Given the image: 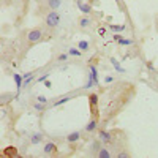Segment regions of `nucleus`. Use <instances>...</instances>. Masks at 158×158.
Returning <instances> with one entry per match:
<instances>
[{
	"label": "nucleus",
	"instance_id": "f257e3e1",
	"mask_svg": "<svg viewBox=\"0 0 158 158\" xmlns=\"http://www.w3.org/2000/svg\"><path fill=\"white\" fill-rule=\"evenodd\" d=\"M59 22H60V15H59L57 11H54V10H52V11L49 13V15L44 18V24L48 25V27H51V29L57 27Z\"/></svg>",
	"mask_w": 158,
	"mask_h": 158
},
{
	"label": "nucleus",
	"instance_id": "f03ea898",
	"mask_svg": "<svg viewBox=\"0 0 158 158\" xmlns=\"http://www.w3.org/2000/svg\"><path fill=\"white\" fill-rule=\"evenodd\" d=\"M43 40V30L41 29H32L29 33H27V41L30 44H35V43H40Z\"/></svg>",
	"mask_w": 158,
	"mask_h": 158
},
{
	"label": "nucleus",
	"instance_id": "7ed1b4c3",
	"mask_svg": "<svg viewBox=\"0 0 158 158\" xmlns=\"http://www.w3.org/2000/svg\"><path fill=\"white\" fill-rule=\"evenodd\" d=\"M13 79H15V84H16V97H19L21 90L24 87V77L19 73H13Z\"/></svg>",
	"mask_w": 158,
	"mask_h": 158
},
{
	"label": "nucleus",
	"instance_id": "20e7f679",
	"mask_svg": "<svg viewBox=\"0 0 158 158\" xmlns=\"http://www.w3.org/2000/svg\"><path fill=\"white\" fill-rule=\"evenodd\" d=\"M43 152H44V155H56L57 153V146L54 142H48V144H44Z\"/></svg>",
	"mask_w": 158,
	"mask_h": 158
},
{
	"label": "nucleus",
	"instance_id": "39448f33",
	"mask_svg": "<svg viewBox=\"0 0 158 158\" xmlns=\"http://www.w3.org/2000/svg\"><path fill=\"white\" fill-rule=\"evenodd\" d=\"M100 141H101V142H104V144H109V142H112V136H111L109 131H106V130H101V131H100Z\"/></svg>",
	"mask_w": 158,
	"mask_h": 158
},
{
	"label": "nucleus",
	"instance_id": "423d86ee",
	"mask_svg": "<svg viewBox=\"0 0 158 158\" xmlns=\"http://www.w3.org/2000/svg\"><path fill=\"white\" fill-rule=\"evenodd\" d=\"M77 8H79L81 13H84V15H90L92 13V5L84 3V2H77Z\"/></svg>",
	"mask_w": 158,
	"mask_h": 158
},
{
	"label": "nucleus",
	"instance_id": "0eeeda50",
	"mask_svg": "<svg viewBox=\"0 0 158 158\" xmlns=\"http://www.w3.org/2000/svg\"><path fill=\"white\" fill-rule=\"evenodd\" d=\"M108 29L111 32H115V33H120V32H125L127 30V25H115V24H109Z\"/></svg>",
	"mask_w": 158,
	"mask_h": 158
},
{
	"label": "nucleus",
	"instance_id": "6e6552de",
	"mask_svg": "<svg viewBox=\"0 0 158 158\" xmlns=\"http://www.w3.org/2000/svg\"><path fill=\"white\" fill-rule=\"evenodd\" d=\"M89 101H90L92 111H95L97 106H98V95H97V94H90V95H89Z\"/></svg>",
	"mask_w": 158,
	"mask_h": 158
},
{
	"label": "nucleus",
	"instance_id": "1a4fd4ad",
	"mask_svg": "<svg viewBox=\"0 0 158 158\" xmlns=\"http://www.w3.org/2000/svg\"><path fill=\"white\" fill-rule=\"evenodd\" d=\"M90 74H92V77H94V81H95V85H98L100 84V79H98V68L95 67V65H90Z\"/></svg>",
	"mask_w": 158,
	"mask_h": 158
},
{
	"label": "nucleus",
	"instance_id": "9d476101",
	"mask_svg": "<svg viewBox=\"0 0 158 158\" xmlns=\"http://www.w3.org/2000/svg\"><path fill=\"white\" fill-rule=\"evenodd\" d=\"M97 127H98L97 118H92V120L85 125V131H87V133H92V131H95V130H97Z\"/></svg>",
	"mask_w": 158,
	"mask_h": 158
},
{
	"label": "nucleus",
	"instance_id": "9b49d317",
	"mask_svg": "<svg viewBox=\"0 0 158 158\" xmlns=\"http://www.w3.org/2000/svg\"><path fill=\"white\" fill-rule=\"evenodd\" d=\"M90 24H92V21H90L89 15L79 19V27H81V29H87V27H90Z\"/></svg>",
	"mask_w": 158,
	"mask_h": 158
},
{
	"label": "nucleus",
	"instance_id": "f8f14e48",
	"mask_svg": "<svg viewBox=\"0 0 158 158\" xmlns=\"http://www.w3.org/2000/svg\"><path fill=\"white\" fill-rule=\"evenodd\" d=\"M2 156H13V158H16V156H19V155H18L16 147H6V150L2 153Z\"/></svg>",
	"mask_w": 158,
	"mask_h": 158
},
{
	"label": "nucleus",
	"instance_id": "ddd939ff",
	"mask_svg": "<svg viewBox=\"0 0 158 158\" xmlns=\"http://www.w3.org/2000/svg\"><path fill=\"white\" fill-rule=\"evenodd\" d=\"M111 63H112V67H114V70H115L117 73H127V71H125V68H122L120 62H118L117 59H111Z\"/></svg>",
	"mask_w": 158,
	"mask_h": 158
},
{
	"label": "nucleus",
	"instance_id": "4468645a",
	"mask_svg": "<svg viewBox=\"0 0 158 158\" xmlns=\"http://www.w3.org/2000/svg\"><path fill=\"white\" fill-rule=\"evenodd\" d=\"M79 138H81V133H79V131H73V133H70V135L67 136V141H68L70 144H73V142L79 141Z\"/></svg>",
	"mask_w": 158,
	"mask_h": 158
},
{
	"label": "nucleus",
	"instance_id": "2eb2a0df",
	"mask_svg": "<svg viewBox=\"0 0 158 158\" xmlns=\"http://www.w3.org/2000/svg\"><path fill=\"white\" fill-rule=\"evenodd\" d=\"M48 6L56 11V10H59L62 6V0H48Z\"/></svg>",
	"mask_w": 158,
	"mask_h": 158
},
{
	"label": "nucleus",
	"instance_id": "dca6fc26",
	"mask_svg": "<svg viewBox=\"0 0 158 158\" xmlns=\"http://www.w3.org/2000/svg\"><path fill=\"white\" fill-rule=\"evenodd\" d=\"M43 138H44V136H43L41 133H33V135H32V138H30V142L35 146V144H40V142H41V141H43Z\"/></svg>",
	"mask_w": 158,
	"mask_h": 158
},
{
	"label": "nucleus",
	"instance_id": "f3484780",
	"mask_svg": "<svg viewBox=\"0 0 158 158\" xmlns=\"http://www.w3.org/2000/svg\"><path fill=\"white\" fill-rule=\"evenodd\" d=\"M97 156H100V158H111L112 155H111V153L108 152V149H104V147H101V149L98 150Z\"/></svg>",
	"mask_w": 158,
	"mask_h": 158
},
{
	"label": "nucleus",
	"instance_id": "a211bd4d",
	"mask_svg": "<svg viewBox=\"0 0 158 158\" xmlns=\"http://www.w3.org/2000/svg\"><path fill=\"white\" fill-rule=\"evenodd\" d=\"M77 48H79V49H81V51L84 52V51H89L90 44H89V41H87V40H81V41L77 43Z\"/></svg>",
	"mask_w": 158,
	"mask_h": 158
},
{
	"label": "nucleus",
	"instance_id": "6ab92c4d",
	"mask_svg": "<svg viewBox=\"0 0 158 158\" xmlns=\"http://www.w3.org/2000/svg\"><path fill=\"white\" fill-rule=\"evenodd\" d=\"M68 54H70V56H74V57H79V56L82 54V51L79 49V48H70V49H68Z\"/></svg>",
	"mask_w": 158,
	"mask_h": 158
},
{
	"label": "nucleus",
	"instance_id": "aec40b11",
	"mask_svg": "<svg viewBox=\"0 0 158 158\" xmlns=\"http://www.w3.org/2000/svg\"><path fill=\"white\" fill-rule=\"evenodd\" d=\"M120 46H131L133 44V40H128V38H122V40H118L117 41Z\"/></svg>",
	"mask_w": 158,
	"mask_h": 158
},
{
	"label": "nucleus",
	"instance_id": "412c9836",
	"mask_svg": "<svg viewBox=\"0 0 158 158\" xmlns=\"http://www.w3.org/2000/svg\"><path fill=\"white\" fill-rule=\"evenodd\" d=\"M44 106H46V104H44V103H40V101H36V103L33 104V108H35V111H38V112H41V111H44Z\"/></svg>",
	"mask_w": 158,
	"mask_h": 158
},
{
	"label": "nucleus",
	"instance_id": "4be33fe9",
	"mask_svg": "<svg viewBox=\"0 0 158 158\" xmlns=\"http://www.w3.org/2000/svg\"><path fill=\"white\" fill-rule=\"evenodd\" d=\"M71 100V97H63V98H60V100H57L54 104L56 106H60V104H63V103H67V101H70Z\"/></svg>",
	"mask_w": 158,
	"mask_h": 158
},
{
	"label": "nucleus",
	"instance_id": "5701e85b",
	"mask_svg": "<svg viewBox=\"0 0 158 158\" xmlns=\"http://www.w3.org/2000/svg\"><path fill=\"white\" fill-rule=\"evenodd\" d=\"M67 59H68V54H63V52H62V54H59V57H57L59 62H67Z\"/></svg>",
	"mask_w": 158,
	"mask_h": 158
},
{
	"label": "nucleus",
	"instance_id": "b1692460",
	"mask_svg": "<svg viewBox=\"0 0 158 158\" xmlns=\"http://www.w3.org/2000/svg\"><path fill=\"white\" fill-rule=\"evenodd\" d=\"M48 77H49V73H44V74H41V76H40V77L36 79V81H38V82H44Z\"/></svg>",
	"mask_w": 158,
	"mask_h": 158
},
{
	"label": "nucleus",
	"instance_id": "393cba45",
	"mask_svg": "<svg viewBox=\"0 0 158 158\" xmlns=\"http://www.w3.org/2000/svg\"><path fill=\"white\" fill-rule=\"evenodd\" d=\"M146 67H147L150 71H155V67H153V63H152L150 60H147V62H146Z\"/></svg>",
	"mask_w": 158,
	"mask_h": 158
},
{
	"label": "nucleus",
	"instance_id": "a878e982",
	"mask_svg": "<svg viewBox=\"0 0 158 158\" xmlns=\"http://www.w3.org/2000/svg\"><path fill=\"white\" fill-rule=\"evenodd\" d=\"M36 101H40V103H48V98L46 97H43V95H40V97H36Z\"/></svg>",
	"mask_w": 158,
	"mask_h": 158
},
{
	"label": "nucleus",
	"instance_id": "bb28decb",
	"mask_svg": "<svg viewBox=\"0 0 158 158\" xmlns=\"http://www.w3.org/2000/svg\"><path fill=\"white\" fill-rule=\"evenodd\" d=\"M117 156H118V158H128L130 153H128V152H120V153H117Z\"/></svg>",
	"mask_w": 158,
	"mask_h": 158
},
{
	"label": "nucleus",
	"instance_id": "cd10ccee",
	"mask_svg": "<svg viewBox=\"0 0 158 158\" xmlns=\"http://www.w3.org/2000/svg\"><path fill=\"white\" fill-rule=\"evenodd\" d=\"M123 36L122 35H118V33H115V35H112V40H114V41H118V40H122Z\"/></svg>",
	"mask_w": 158,
	"mask_h": 158
},
{
	"label": "nucleus",
	"instance_id": "c85d7f7f",
	"mask_svg": "<svg viewBox=\"0 0 158 158\" xmlns=\"http://www.w3.org/2000/svg\"><path fill=\"white\" fill-rule=\"evenodd\" d=\"M112 81H114L112 76H106V77H104V82H106V84H109V82H112Z\"/></svg>",
	"mask_w": 158,
	"mask_h": 158
},
{
	"label": "nucleus",
	"instance_id": "c756f323",
	"mask_svg": "<svg viewBox=\"0 0 158 158\" xmlns=\"http://www.w3.org/2000/svg\"><path fill=\"white\" fill-rule=\"evenodd\" d=\"M98 33H100L101 36H104V33H106V29H104V27H100V29H98Z\"/></svg>",
	"mask_w": 158,
	"mask_h": 158
},
{
	"label": "nucleus",
	"instance_id": "7c9ffc66",
	"mask_svg": "<svg viewBox=\"0 0 158 158\" xmlns=\"http://www.w3.org/2000/svg\"><path fill=\"white\" fill-rule=\"evenodd\" d=\"M44 87H46V89H51V87H52L51 81H48V79H46V81H44Z\"/></svg>",
	"mask_w": 158,
	"mask_h": 158
},
{
	"label": "nucleus",
	"instance_id": "2f4dec72",
	"mask_svg": "<svg viewBox=\"0 0 158 158\" xmlns=\"http://www.w3.org/2000/svg\"><path fill=\"white\" fill-rule=\"evenodd\" d=\"M115 2H117V3H118V0H115Z\"/></svg>",
	"mask_w": 158,
	"mask_h": 158
},
{
	"label": "nucleus",
	"instance_id": "473e14b6",
	"mask_svg": "<svg viewBox=\"0 0 158 158\" xmlns=\"http://www.w3.org/2000/svg\"><path fill=\"white\" fill-rule=\"evenodd\" d=\"M156 21H158V18H156Z\"/></svg>",
	"mask_w": 158,
	"mask_h": 158
}]
</instances>
